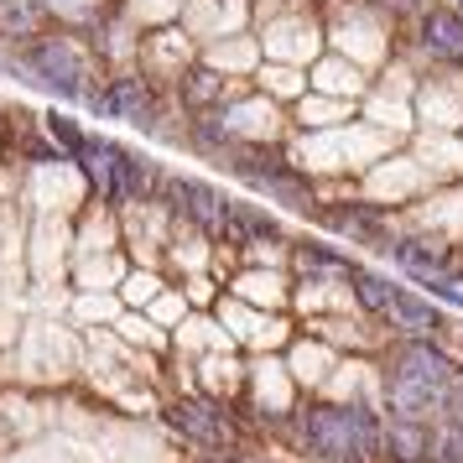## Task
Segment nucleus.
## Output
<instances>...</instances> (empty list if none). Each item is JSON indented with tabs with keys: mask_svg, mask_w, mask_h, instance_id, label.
<instances>
[{
	"mask_svg": "<svg viewBox=\"0 0 463 463\" xmlns=\"http://www.w3.org/2000/svg\"><path fill=\"white\" fill-rule=\"evenodd\" d=\"M302 442L334 463H364L385 448V432L359 406H307L302 411Z\"/></svg>",
	"mask_w": 463,
	"mask_h": 463,
	"instance_id": "nucleus-1",
	"label": "nucleus"
},
{
	"mask_svg": "<svg viewBox=\"0 0 463 463\" xmlns=\"http://www.w3.org/2000/svg\"><path fill=\"white\" fill-rule=\"evenodd\" d=\"M84 156H89V172L105 183V198H109V203H130V198H141V188H146V172H141V162H136L126 146L89 141Z\"/></svg>",
	"mask_w": 463,
	"mask_h": 463,
	"instance_id": "nucleus-2",
	"label": "nucleus"
},
{
	"mask_svg": "<svg viewBox=\"0 0 463 463\" xmlns=\"http://www.w3.org/2000/svg\"><path fill=\"white\" fill-rule=\"evenodd\" d=\"M167 421L188 442H198V448H234V427L224 421L219 406H209V401H172Z\"/></svg>",
	"mask_w": 463,
	"mask_h": 463,
	"instance_id": "nucleus-3",
	"label": "nucleus"
},
{
	"mask_svg": "<svg viewBox=\"0 0 463 463\" xmlns=\"http://www.w3.org/2000/svg\"><path fill=\"white\" fill-rule=\"evenodd\" d=\"M26 63L37 68V79H47L58 94H79L84 68H79V52H73V43H63V37H43V43H32Z\"/></svg>",
	"mask_w": 463,
	"mask_h": 463,
	"instance_id": "nucleus-4",
	"label": "nucleus"
},
{
	"mask_svg": "<svg viewBox=\"0 0 463 463\" xmlns=\"http://www.w3.org/2000/svg\"><path fill=\"white\" fill-rule=\"evenodd\" d=\"M172 198H183V213H188L209 240H219V234L230 230V203H224L209 183H172Z\"/></svg>",
	"mask_w": 463,
	"mask_h": 463,
	"instance_id": "nucleus-5",
	"label": "nucleus"
},
{
	"mask_svg": "<svg viewBox=\"0 0 463 463\" xmlns=\"http://www.w3.org/2000/svg\"><path fill=\"white\" fill-rule=\"evenodd\" d=\"M396 375L417 380V385L438 391V396H448V385H453V364H448V354H438L432 344H406L401 359H396Z\"/></svg>",
	"mask_w": 463,
	"mask_h": 463,
	"instance_id": "nucleus-6",
	"label": "nucleus"
},
{
	"mask_svg": "<svg viewBox=\"0 0 463 463\" xmlns=\"http://www.w3.org/2000/svg\"><path fill=\"white\" fill-rule=\"evenodd\" d=\"M105 109L115 120H130V126H141V130L156 126V105H151L146 79H115L109 94H105Z\"/></svg>",
	"mask_w": 463,
	"mask_h": 463,
	"instance_id": "nucleus-7",
	"label": "nucleus"
},
{
	"mask_svg": "<svg viewBox=\"0 0 463 463\" xmlns=\"http://www.w3.org/2000/svg\"><path fill=\"white\" fill-rule=\"evenodd\" d=\"M421 43L442 63H463V11H432L421 22Z\"/></svg>",
	"mask_w": 463,
	"mask_h": 463,
	"instance_id": "nucleus-8",
	"label": "nucleus"
},
{
	"mask_svg": "<svg viewBox=\"0 0 463 463\" xmlns=\"http://www.w3.org/2000/svg\"><path fill=\"white\" fill-rule=\"evenodd\" d=\"M385 401H391V411L396 417H411V421H421L427 411H438V391H427V385H417V380H401V375H391V385H385Z\"/></svg>",
	"mask_w": 463,
	"mask_h": 463,
	"instance_id": "nucleus-9",
	"label": "nucleus"
},
{
	"mask_svg": "<svg viewBox=\"0 0 463 463\" xmlns=\"http://www.w3.org/2000/svg\"><path fill=\"white\" fill-rule=\"evenodd\" d=\"M385 448H391V458L396 463H421L427 453H432V432L421 427V421L401 417L391 432H385Z\"/></svg>",
	"mask_w": 463,
	"mask_h": 463,
	"instance_id": "nucleus-10",
	"label": "nucleus"
},
{
	"mask_svg": "<svg viewBox=\"0 0 463 463\" xmlns=\"http://www.w3.org/2000/svg\"><path fill=\"white\" fill-rule=\"evenodd\" d=\"M396 260H401L411 276H421V281L448 276V250H442V245H427V240H401V245H396Z\"/></svg>",
	"mask_w": 463,
	"mask_h": 463,
	"instance_id": "nucleus-11",
	"label": "nucleus"
},
{
	"mask_svg": "<svg viewBox=\"0 0 463 463\" xmlns=\"http://www.w3.org/2000/svg\"><path fill=\"white\" fill-rule=\"evenodd\" d=\"M385 317H391V323H401L406 334H432V328H438V307H427L421 297L401 292V287L391 292V307H385Z\"/></svg>",
	"mask_w": 463,
	"mask_h": 463,
	"instance_id": "nucleus-12",
	"label": "nucleus"
},
{
	"mask_svg": "<svg viewBox=\"0 0 463 463\" xmlns=\"http://www.w3.org/2000/svg\"><path fill=\"white\" fill-rule=\"evenodd\" d=\"M230 230H234V240H240V245H260V240H276V234H281V224H276V219H266V213L245 209V203H234V209H230Z\"/></svg>",
	"mask_w": 463,
	"mask_h": 463,
	"instance_id": "nucleus-13",
	"label": "nucleus"
},
{
	"mask_svg": "<svg viewBox=\"0 0 463 463\" xmlns=\"http://www.w3.org/2000/svg\"><path fill=\"white\" fill-rule=\"evenodd\" d=\"M391 292H396L391 281H380V276H370V271H354V297L370 307V313L385 317V307H391Z\"/></svg>",
	"mask_w": 463,
	"mask_h": 463,
	"instance_id": "nucleus-14",
	"label": "nucleus"
},
{
	"mask_svg": "<svg viewBox=\"0 0 463 463\" xmlns=\"http://www.w3.org/2000/svg\"><path fill=\"white\" fill-rule=\"evenodd\" d=\"M213 94H219V73H209V68H193L188 79H183V99H188L193 109L209 105Z\"/></svg>",
	"mask_w": 463,
	"mask_h": 463,
	"instance_id": "nucleus-15",
	"label": "nucleus"
},
{
	"mask_svg": "<svg viewBox=\"0 0 463 463\" xmlns=\"http://www.w3.org/2000/svg\"><path fill=\"white\" fill-rule=\"evenodd\" d=\"M47 130H52V136H58V141H63L68 151H79V156H84L89 141H84V130L73 126V120H63V115H47Z\"/></svg>",
	"mask_w": 463,
	"mask_h": 463,
	"instance_id": "nucleus-16",
	"label": "nucleus"
},
{
	"mask_svg": "<svg viewBox=\"0 0 463 463\" xmlns=\"http://www.w3.org/2000/svg\"><path fill=\"white\" fill-rule=\"evenodd\" d=\"M453 411H458V421H463V385L453 391Z\"/></svg>",
	"mask_w": 463,
	"mask_h": 463,
	"instance_id": "nucleus-17",
	"label": "nucleus"
}]
</instances>
